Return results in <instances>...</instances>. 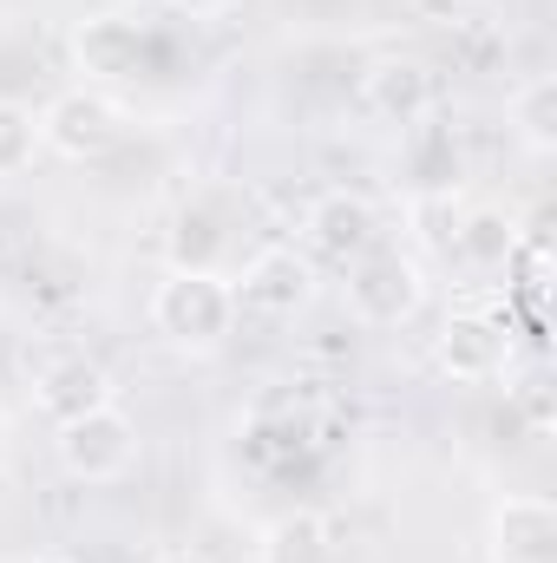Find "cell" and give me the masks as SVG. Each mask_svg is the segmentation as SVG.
Returning <instances> with one entry per match:
<instances>
[{
    "label": "cell",
    "mask_w": 557,
    "mask_h": 563,
    "mask_svg": "<svg viewBox=\"0 0 557 563\" xmlns=\"http://www.w3.org/2000/svg\"><path fill=\"white\" fill-rule=\"evenodd\" d=\"M426 308V269L414 250H368L348 263V314L361 328H407Z\"/></svg>",
    "instance_id": "cell-2"
},
{
    "label": "cell",
    "mask_w": 557,
    "mask_h": 563,
    "mask_svg": "<svg viewBox=\"0 0 557 563\" xmlns=\"http://www.w3.org/2000/svg\"><path fill=\"white\" fill-rule=\"evenodd\" d=\"M177 13H190V20H217V13H230L237 0H171Z\"/></svg>",
    "instance_id": "cell-17"
},
{
    "label": "cell",
    "mask_w": 557,
    "mask_h": 563,
    "mask_svg": "<svg viewBox=\"0 0 557 563\" xmlns=\"http://www.w3.org/2000/svg\"><path fill=\"white\" fill-rule=\"evenodd\" d=\"M433 106H439V73L419 53H381V59H368V73H361V112L368 119L407 132L419 119H433Z\"/></svg>",
    "instance_id": "cell-6"
},
{
    "label": "cell",
    "mask_w": 557,
    "mask_h": 563,
    "mask_svg": "<svg viewBox=\"0 0 557 563\" xmlns=\"http://www.w3.org/2000/svg\"><path fill=\"white\" fill-rule=\"evenodd\" d=\"M433 367H439L446 380H459V387L499 380V374L512 367V328H505V314H492V308H459V314H446L439 334H433Z\"/></svg>",
    "instance_id": "cell-5"
},
{
    "label": "cell",
    "mask_w": 557,
    "mask_h": 563,
    "mask_svg": "<svg viewBox=\"0 0 557 563\" xmlns=\"http://www.w3.org/2000/svg\"><path fill=\"white\" fill-rule=\"evenodd\" d=\"M13 465V420H7V407H0V472Z\"/></svg>",
    "instance_id": "cell-18"
},
{
    "label": "cell",
    "mask_w": 557,
    "mask_h": 563,
    "mask_svg": "<svg viewBox=\"0 0 557 563\" xmlns=\"http://www.w3.org/2000/svg\"><path fill=\"white\" fill-rule=\"evenodd\" d=\"M40 157V119L20 99H0V177H20Z\"/></svg>",
    "instance_id": "cell-15"
},
{
    "label": "cell",
    "mask_w": 557,
    "mask_h": 563,
    "mask_svg": "<svg viewBox=\"0 0 557 563\" xmlns=\"http://www.w3.org/2000/svg\"><path fill=\"white\" fill-rule=\"evenodd\" d=\"M151 563H210V558H197V551H157Z\"/></svg>",
    "instance_id": "cell-19"
},
{
    "label": "cell",
    "mask_w": 557,
    "mask_h": 563,
    "mask_svg": "<svg viewBox=\"0 0 557 563\" xmlns=\"http://www.w3.org/2000/svg\"><path fill=\"white\" fill-rule=\"evenodd\" d=\"M381 243V217L361 190H321L308 210H302V256H321V263H354Z\"/></svg>",
    "instance_id": "cell-7"
},
{
    "label": "cell",
    "mask_w": 557,
    "mask_h": 563,
    "mask_svg": "<svg viewBox=\"0 0 557 563\" xmlns=\"http://www.w3.org/2000/svg\"><path fill=\"white\" fill-rule=\"evenodd\" d=\"M485 563H557V505L512 492L485 518Z\"/></svg>",
    "instance_id": "cell-10"
},
{
    "label": "cell",
    "mask_w": 557,
    "mask_h": 563,
    "mask_svg": "<svg viewBox=\"0 0 557 563\" xmlns=\"http://www.w3.org/2000/svg\"><path fill=\"white\" fill-rule=\"evenodd\" d=\"M73 66L86 73V86H119V79H132L144 66V33L139 20H125V13H86L79 26H73Z\"/></svg>",
    "instance_id": "cell-11"
},
{
    "label": "cell",
    "mask_w": 557,
    "mask_h": 563,
    "mask_svg": "<svg viewBox=\"0 0 557 563\" xmlns=\"http://www.w3.org/2000/svg\"><path fill=\"white\" fill-rule=\"evenodd\" d=\"M518 407L532 413V426H538V432H551V407H545V380H525V387H518Z\"/></svg>",
    "instance_id": "cell-16"
},
{
    "label": "cell",
    "mask_w": 557,
    "mask_h": 563,
    "mask_svg": "<svg viewBox=\"0 0 557 563\" xmlns=\"http://www.w3.org/2000/svg\"><path fill=\"white\" fill-rule=\"evenodd\" d=\"M321 558H328V518L321 511H282L256 544V563H321Z\"/></svg>",
    "instance_id": "cell-14"
},
{
    "label": "cell",
    "mask_w": 557,
    "mask_h": 563,
    "mask_svg": "<svg viewBox=\"0 0 557 563\" xmlns=\"http://www.w3.org/2000/svg\"><path fill=\"white\" fill-rule=\"evenodd\" d=\"M230 288H237V308L288 321V314H302L315 301V256H302L288 243H270V250H256L243 263V276H230Z\"/></svg>",
    "instance_id": "cell-8"
},
{
    "label": "cell",
    "mask_w": 557,
    "mask_h": 563,
    "mask_svg": "<svg viewBox=\"0 0 557 563\" xmlns=\"http://www.w3.org/2000/svg\"><path fill=\"white\" fill-rule=\"evenodd\" d=\"M119 132H125V112H119V99L99 92V86H66V92L40 112V151H53V157H66V164L106 157V151L119 144Z\"/></svg>",
    "instance_id": "cell-4"
},
{
    "label": "cell",
    "mask_w": 557,
    "mask_h": 563,
    "mask_svg": "<svg viewBox=\"0 0 557 563\" xmlns=\"http://www.w3.org/2000/svg\"><path fill=\"white\" fill-rule=\"evenodd\" d=\"M512 132L532 157H551L557 151V73H532L518 92H512Z\"/></svg>",
    "instance_id": "cell-13"
},
{
    "label": "cell",
    "mask_w": 557,
    "mask_h": 563,
    "mask_svg": "<svg viewBox=\"0 0 557 563\" xmlns=\"http://www.w3.org/2000/svg\"><path fill=\"white\" fill-rule=\"evenodd\" d=\"M237 288L223 269H171L151 288V328L177 354H217L237 334Z\"/></svg>",
    "instance_id": "cell-1"
},
{
    "label": "cell",
    "mask_w": 557,
    "mask_h": 563,
    "mask_svg": "<svg viewBox=\"0 0 557 563\" xmlns=\"http://www.w3.org/2000/svg\"><path fill=\"white\" fill-rule=\"evenodd\" d=\"M112 400H119V387H112L106 361H92L86 347H59V354L40 361V374H33V407L53 426L79 420V413H92V407H112Z\"/></svg>",
    "instance_id": "cell-9"
},
{
    "label": "cell",
    "mask_w": 557,
    "mask_h": 563,
    "mask_svg": "<svg viewBox=\"0 0 557 563\" xmlns=\"http://www.w3.org/2000/svg\"><path fill=\"white\" fill-rule=\"evenodd\" d=\"M53 452H59L66 478H79V485H119L139 465V426L112 400V407H92L79 420L53 426Z\"/></svg>",
    "instance_id": "cell-3"
},
{
    "label": "cell",
    "mask_w": 557,
    "mask_h": 563,
    "mask_svg": "<svg viewBox=\"0 0 557 563\" xmlns=\"http://www.w3.org/2000/svg\"><path fill=\"white\" fill-rule=\"evenodd\" d=\"M452 250L472 263V269H505L512 250H518V223L499 210V203H479L452 223Z\"/></svg>",
    "instance_id": "cell-12"
}]
</instances>
